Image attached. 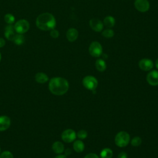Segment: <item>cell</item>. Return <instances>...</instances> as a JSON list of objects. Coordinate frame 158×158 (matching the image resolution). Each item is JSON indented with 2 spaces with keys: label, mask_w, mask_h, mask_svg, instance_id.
Wrapping results in <instances>:
<instances>
[{
  "label": "cell",
  "mask_w": 158,
  "mask_h": 158,
  "mask_svg": "<svg viewBox=\"0 0 158 158\" xmlns=\"http://www.w3.org/2000/svg\"><path fill=\"white\" fill-rule=\"evenodd\" d=\"M35 23L38 29L42 31H50L55 28L56 20L52 14L44 12L36 17Z\"/></svg>",
  "instance_id": "cell-1"
},
{
  "label": "cell",
  "mask_w": 158,
  "mask_h": 158,
  "mask_svg": "<svg viewBox=\"0 0 158 158\" xmlns=\"http://www.w3.org/2000/svg\"><path fill=\"white\" fill-rule=\"evenodd\" d=\"M69 85L67 80L62 77H54L49 82V89L57 96L64 94L68 91Z\"/></svg>",
  "instance_id": "cell-2"
},
{
  "label": "cell",
  "mask_w": 158,
  "mask_h": 158,
  "mask_svg": "<svg viewBox=\"0 0 158 158\" xmlns=\"http://www.w3.org/2000/svg\"><path fill=\"white\" fill-rule=\"evenodd\" d=\"M130 141V135L126 131H120L118 132L115 137V144L120 147L123 148L128 145Z\"/></svg>",
  "instance_id": "cell-3"
},
{
  "label": "cell",
  "mask_w": 158,
  "mask_h": 158,
  "mask_svg": "<svg viewBox=\"0 0 158 158\" xmlns=\"http://www.w3.org/2000/svg\"><path fill=\"white\" fill-rule=\"evenodd\" d=\"M30 23L26 19H20L14 24V30L16 33L24 34L30 29Z\"/></svg>",
  "instance_id": "cell-4"
},
{
  "label": "cell",
  "mask_w": 158,
  "mask_h": 158,
  "mask_svg": "<svg viewBox=\"0 0 158 158\" xmlns=\"http://www.w3.org/2000/svg\"><path fill=\"white\" fill-rule=\"evenodd\" d=\"M83 85L86 89L94 91L97 88L98 80L94 77L88 75L83 79Z\"/></svg>",
  "instance_id": "cell-5"
},
{
  "label": "cell",
  "mask_w": 158,
  "mask_h": 158,
  "mask_svg": "<svg viewBox=\"0 0 158 158\" xmlns=\"http://www.w3.org/2000/svg\"><path fill=\"white\" fill-rule=\"evenodd\" d=\"M89 52L91 56L94 57H98L102 55V47L98 41H93L89 46Z\"/></svg>",
  "instance_id": "cell-6"
},
{
  "label": "cell",
  "mask_w": 158,
  "mask_h": 158,
  "mask_svg": "<svg viewBox=\"0 0 158 158\" xmlns=\"http://www.w3.org/2000/svg\"><path fill=\"white\" fill-rule=\"evenodd\" d=\"M134 5L136 9L141 12H147L150 7V4L148 0H135Z\"/></svg>",
  "instance_id": "cell-7"
},
{
  "label": "cell",
  "mask_w": 158,
  "mask_h": 158,
  "mask_svg": "<svg viewBox=\"0 0 158 158\" xmlns=\"http://www.w3.org/2000/svg\"><path fill=\"white\" fill-rule=\"evenodd\" d=\"M76 136L75 131L72 129H67L64 130L61 135L62 139L66 143H71L75 139Z\"/></svg>",
  "instance_id": "cell-8"
},
{
  "label": "cell",
  "mask_w": 158,
  "mask_h": 158,
  "mask_svg": "<svg viewBox=\"0 0 158 158\" xmlns=\"http://www.w3.org/2000/svg\"><path fill=\"white\" fill-rule=\"evenodd\" d=\"M90 28L94 31L100 32L102 30L104 27L103 23L98 19L93 18L89 20V22Z\"/></svg>",
  "instance_id": "cell-9"
},
{
  "label": "cell",
  "mask_w": 158,
  "mask_h": 158,
  "mask_svg": "<svg viewBox=\"0 0 158 158\" xmlns=\"http://www.w3.org/2000/svg\"><path fill=\"white\" fill-rule=\"evenodd\" d=\"M139 67L144 71H149L151 70L153 66V62L152 61L149 59H142L139 61L138 63Z\"/></svg>",
  "instance_id": "cell-10"
},
{
  "label": "cell",
  "mask_w": 158,
  "mask_h": 158,
  "mask_svg": "<svg viewBox=\"0 0 158 158\" xmlns=\"http://www.w3.org/2000/svg\"><path fill=\"white\" fill-rule=\"evenodd\" d=\"M147 81L152 86L158 85V71L152 70L147 75Z\"/></svg>",
  "instance_id": "cell-11"
},
{
  "label": "cell",
  "mask_w": 158,
  "mask_h": 158,
  "mask_svg": "<svg viewBox=\"0 0 158 158\" xmlns=\"http://www.w3.org/2000/svg\"><path fill=\"white\" fill-rule=\"evenodd\" d=\"M15 33L16 32L14 30V27L12 24H11V25L7 24V25L6 26V27L4 28V35L5 38L7 40H10V41H12V40L16 34Z\"/></svg>",
  "instance_id": "cell-12"
},
{
  "label": "cell",
  "mask_w": 158,
  "mask_h": 158,
  "mask_svg": "<svg viewBox=\"0 0 158 158\" xmlns=\"http://www.w3.org/2000/svg\"><path fill=\"white\" fill-rule=\"evenodd\" d=\"M78 36V31L75 28H70L66 32V38L70 42H73L77 40Z\"/></svg>",
  "instance_id": "cell-13"
},
{
  "label": "cell",
  "mask_w": 158,
  "mask_h": 158,
  "mask_svg": "<svg viewBox=\"0 0 158 158\" xmlns=\"http://www.w3.org/2000/svg\"><path fill=\"white\" fill-rule=\"evenodd\" d=\"M10 125V119L6 115L0 116V131H5Z\"/></svg>",
  "instance_id": "cell-14"
},
{
  "label": "cell",
  "mask_w": 158,
  "mask_h": 158,
  "mask_svg": "<svg viewBox=\"0 0 158 158\" xmlns=\"http://www.w3.org/2000/svg\"><path fill=\"white\" fill-rule=\"evenodd\" d=\"M52 149L56 154H60L64 151V144L60 141H56L52 146Z\"/></svg>",
  "instance_id": "cell-15"
},
{
  "label": "cell",
  "mask_w": 158,
  "mask_h": 158,
  "mask_svg": "<svg viewBox=\"0 0 158 158\" xmlns=\"http://www.w3.org/2000/svg\"><path fill=\"white\" fill-rule=\"evenodd\" d=\"M49 80L48 75L43 72H38L35 75V80L39 83H44Z\"/></svg>",
  "instance_id": "cell-16"
},
{
  "label": "cell",
  "mask_w": 158,
  "mask_h": 158,
  "mask_svg": "<svg viewBox=\"0 0 158 158\" xmlns=\"http://www.w3.org/2000/svg\"><path fill=\"white\" fill-rule=\"evenodd\" d=\"M115 23V20L111 15H107L104 19L103 24L105 25V26L109 28L113 27Z\"/></svg>",
  "instance_id": "cell-17"
},
{
  "label": "cell",
  "mask_w": 158,
  "mask_h": 158,
  "mask_svg": "<svg viewBox=\"0 0 158 158\" xmlns=\"http://www.w3.org/2000/svg\"><path fill=\"white\" fill-rule=\"evenodd\" d=\"M96 69L99 72H104L106 69V64L103 59H99L95 62Z\"/></svg>",
  "instance_id": "cell-18"
},
{
  "label": "cell",
  "mask_w": 158,
  "mask_h": 158,
  "mask_svg": "<svg viewBox=\"0 0 158 158\" xmlns=\"http://www.w3.org/2000/svg\"><path fill=\"white\" fill-rule=\"evenodd\" d=\"M12 41L17 46L22 45L25 43V36L23 35V34L16 33Z\"/></svg>",
  "instance_id": "cell-19"
},
{
  "label": "cell",
  "mask_w": 158,
  "mask_h": 158,
  "mask_svg": "<svg viewBox=\"0 0 158 158\" xmlns=\"http://www.w3.org/2000/svg\"><path fill=\"white\" fill-rule=\"evenodd\" d=\"M73 149L77 152H81L85 149V145L80 140H77L73 144Z\"/></svg>",
  "instance_id": "cell-20"
},
{
  "label": "cell",
  "mask_w": 158,
  "mask_h": 158,
  "mask_svg": "<svg viewBox=\"0 0 158 158\" xmlns=\"http://www.w3.org/2000/svg\"><path fill=\"white\" fill-rule=\"evenodd\" d=\"M112 151L109 148H105L102 149L100 153V156L101 158H112Z\"/></svg>",
  "instance_id": "cell-21"
},
{
  "label": "cell",
  "mask_w": 158,
  "mask_h": 158,
  "mask_svg": "<svg viewBox=\"0 0 158 158\" xmlns=\"http://www.w3.org/2000/svg\"><path fill=\"white\" fill-rule=\"evenodd\" d=\"M4 19L5 22H6L7 24H8V25H11V24H13V23L15 22V17L14 16L13 14H10V13H7V14H6L4 15Z\"/></svg>",
  "instance_id": "cell-22"
},
{
  "label": "cell",
  "mask_w": 158,
  "mask_h": 158,
  "mask_svg": "<svg viewBox=\"0 0 158 158\" xmlns=\"http://www.w3.org/2000/svg\"><path fill=\"white\" fill-rule=\"evenodd\" d=\"M102 35L106 38H110L114 36V31L110 28H107L102 31Z\"/></svg>",
  "instance_id": "cell-23"
},
{
  "label": "cell",
  "mask_w": 158,
  "mask_h": 158,
  "mask_svg": "<svg viewBox=\"0 0 158 158\" xmlns=\"http://www.w3.org/2000/svg\"><path fill=\"white\" fill-rule=\"evenodd\" d=\"M131 144L133 146H138L141 144V139L139 136L134 137L131 141Z\"/></svg>",
  "instance_id": "cell-24"
},
{
  "label": "cell",
  "mask_w": 158,
  "mask_h": 158,
  "mask_svg": "<svg viewBox=\"0 0 158 158\" xmlns=\"http://www.w3.org/2000/svg\"><path fill=\"white\" fill-rule=\"evenodd\" d=\"M0 158H14V156L10 151H5L0 154Z\"/></svg>",
  "instance_id": "cell-25"
},
{
  "label": "cell",
  "mask_w": 158,
  "mask_h": 158,
  "mask_svg": "<svg viewBox=\"0 0 158 158\" xmlns=\"http://www.w3.org/2000/svg\"><path fill=\"white\" fill-rule=\"evenodd\" d=\"M87 132L84 130H80L78 131L77 133V136L80 138V139H85L87 137Z\"/></svg>",
  "instance_id": "cell-26"
},
{
  "label": "cell",
  "mask_w": 158,
  "mask_h": 158,
  "mask_svg": "<svg viewBox=\"0 0 158 158\" xmlns=\"http://www.w3.org/2000/svg\"><path fill=\"white\" fill-rule=\"evenodd\" d=\"M50 36L52 38H57L59 36V32L57 30L54 28V29L50 30Z\"/></svg>",
  "instance_id": "cell-27"
},
{
  "label": "cell",
  "mask_w": 158,
  "mask_h": 158,
  "mask_svg": "<svg viewBox=\"0 0 158 158\" xmlns=\"http://www.w3.org/2000/svg\"><path fill=\"white\" fill-rule=\"evenodd\" d=\"M84 158H99L96 154L94 153H90L87 154Z\"/></svg>",
  "instance_id": "cell-28"
},
{
  "label": "cell",
  "mask_w": 158,
  "mask_h": 158,
  "mask_svg": "<svg viewBox=\"0 0 158 158\" xmlns=\"http://www.w3.org/2000/svg\"><path fill=\"white\" fill-rule=\"evenodd\" d=\"M118 158H127V154L124 152H122L118 154Z\"/></svg>",
  "instance_id": "cell-29"
},
{
  "label": "cell",
  "mask_w": 158,
  "mask_h": 158,
  "mask_svg": "<svg viewBox=\"0 0 158 158\" xmlns=\"http://www.w3.org/2000/svg\"><path fill=\"white\" fill-rule=\"evenodd\" d=\"M6 44V41L3 38L0 37V48H2L5 46Z\"/></svg>",
  "instance_id": "cell-30"
},
{
  "label": "cell",
  "mask_w": 158,
  "mask_h": 158,
  "mask_svg": "<svg viewBox=\"0 0 158 158\" xmlns=\"http://www.w3.org/2000/svg\"><path fill=\"white\" fill-rule=\"evenodd\" d=\"M71 154V150L70 149H65V155L67 156H69L70 154Z\"/></svg>",
  "instance_id": "cell-31"
},
{
  "label": "cell",
  "mask_w": 158,
  "mask_h": 158,
  "mask_svg": "<svg viewBox=\"0 0 158 158\" xmlns=\"http://www.w3.org/2000/svg\"><path fill=\"white\" fill-rule=\"evenodd\" d=\"M54 158H67L65 155H62V154H59L57 156H56Z\"/></svg>",
  "instance_id": "cell-32"
},
{
  "label": "cell",
  "mask_w": 158,
  "mask_h": 158,
  "mask_svg": "<svg viewBox=\"0 0 158 158\" xmlns=\"http://www.w3.org/2000/svg\"><path fill=\"white\" fill-rule=\"evenodd\" d=\"M155 65H156V67L158 69V59H156V60L155 62Z\"/></svg>",
  "instance_id": "cell-33"
},
{
  "label": "cell",
  "mask_w": 158,
  "mask_h": 158,
  "mask_svg": "<svg viewBox=\"0 0 158 158\" xmlns=\"http://www.w3.org/2000/svg\"><path fill=\"white\" fill-rule=\"evenodd\" d=\"M1 60V52H0V61Z\"/></svg>",
  "instance_id": "cell-34"
},
{
  "label": "cell",
  "mask_w": 158,
  "mask_h": 158,
  "mask_svg": "<svg viewBox=\"0 0 158 158\" xmlns=\"http://www.w3.org/2000/svg\"><path fill=\"white\" fill-rule=\"evenodd\" d=\"M0 152H1V148H0Z\"/></svg>",
  "instance_id": "cell-35"
}]
</instances>
